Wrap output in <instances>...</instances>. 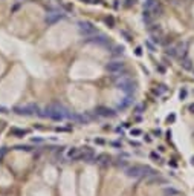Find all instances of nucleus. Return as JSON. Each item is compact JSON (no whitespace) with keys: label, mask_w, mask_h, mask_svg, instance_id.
Wrapping results in <instances>:
<instances>
[{"label":"nucleus","mask_w":194,"mask_h":196,"mask_svg":"<svg viewBox=\"0 0 194 196\" xmlns=\"http://www.w3.org/2000/svg\"><path fill=\"white\" fill-rule=\"evenodd\" d=\"M104 23L109 26V28H115V25H116V22H115V17L113 16H107L104 18Z\"/></svg>","instance_id":"12"},{"label":"nucleus","mask_w":194,"mask_h":196,"mask_svg":"<svg viewBox=\"0 0 194 196\" xmlns=\"http://www.w3.org/2000/svg\"><path fill=\"white\" fill-rule=\"evenodd\" d=\"M9 133H11V135H16V136H25L28 132H26V130H21V129H11V130H9Z\"/></svg>","instance_id":"13"},{"label":"nucleus","mask_w":194,"mask_h":196,"mask_svg":"<svg viewBox=\"0 0 194 196\" xmlns=\"http://www.w3.org/2000/svg\"><path fill=\"white\" fill-rule=\"evenodd\" d=\"M80 2H83V3H92V0H80Z\"/></svg>","instance_id":"28"},{"label":"nucleus","mask_w":194,"mask_h":196,"mask_svg":"<svg viewBox=\"0 0 194 196\" xmlns=\"http://www.w3.org/2000/svg\"><path fill=\"white\" fill-rule=\"evenodd\" d=\"M135 54H136L138 57H141V55H142V48H141V46H138V48L135 49Z\"/></svg>","instance_id":"22"},{"label":"nucleus","mask_w":194,"mask_h":196,"mask_svg":"<svg viewBox=\"0 0 194 196\" xmlns=\"http://www.w3.org/2000/svg\"><path fill=\"white\" fill-rule=\"evenodd\" d=\"M180 65L183 66L185 69H188V71H191V69H193V66H191V61H190V60H186V58H183Z\"/></svg>","instance_id":"16"},{"label":"nucleus","mask_w":194,"mask_h":196,"mask_svg":"<svg viewBox=\"0 0 194 196\" xmlns=\"http://www.w3.org/2000/svg\"><path fill=\"white\" fill-rule=\"evenodd\" d=\"M112 54H113L115 57H119V55H122V54H124V46H115L113 51H112Z\"/></svg>","instance_id":"14"},{"label":"nucleus","mask_w":194,"mask_h":196,"mask_svg":"<svg viewBox=\"0 0 194 196\" xmlns=\"http://www.w3.org/2000/svg\"><path fill=\"white\" fill-rule=\"evenodd\" d=\"M86 41L87 43H96V45H101V46H106V45H109L110 41H109V38L104 35V34H92V35H89V37H86Z\"/></svg>","instance_id":"6"},{"label":"nucleus","mask_w":194,"mask_h":196,"mask_svg":"<svg viewBox=\"0 0 194 196\" xmlns=\"http://www.w3.org/2000/svg\"><path fill=\"white\" fill-rule=\"evenodd\" d=\"M121 35H122V37H125V40H131V35H130L129 32H127V31H121Z\"/></svg>","instance_id":"19"},{"label":"nucleus","mask_w":194,"mask_h":196,"mask_svg":"<svg viewBox=\"0 0 194 196\" xmlns=\"http://www.w3.org/2000/svg\"><path fill=\"white\" fill-rule=\"evenodd\" d=\"M186 43L183 41V43H179L177 46H176V52H177V57H185L186 55Z\"/></svg>","instance_id":"10"},{"label":"nucleus","mask_w":194,"mask_h":196,"mask_svg":"<svg viewBox=\"0 0 194 196\" xmlns=\"http://www.w3.org/2000/svg\"><path fill=\"white\" fill-rule=\"evenodd\" d=\"M96 115L99 116H115L116 112H115L113 109H109V107H96Z\"/></svg>","instance_id":"9"},{"label":"nucleus","mask_w":194,"mask_h":196,"mask_svg":"<svg viewBox=\"0 0 194 196\" xmlns=\"http://www.w3.org/2000/svg\"><path fill=\"white\" fill-rule=\"evenodd\" d=\"M131 135H141V130L139 129H135V130H131Z\"/></svg>","instance_id":"24"},{"label":"nucleus","mask_w":194,"mask_h":196,"mask_svg":"<svg viewBox=\"0 0 194 196\" xmlns=\"http://www.w3.org/2000/svg\"><path fill=\"white\" fill-rule=\"evenodd\" d=\"M16 112H17L18 115H32V114H38V106H37V104H28V106L16 107Z\"/></svg>","instance_id":"7"},{"label":"nucleus","mask_w":194,"mask_h":196,"mask_svg":"<svg viewBox=\"0 0 194 196\" xmlns=\"http://www.w3.org/2000/svg\"><path fill=\"white\" fill-rule=\"evenodd\" d=\"M21 3H23V2H18V3H17V5H14V8H12V9H11V14H14V12H16L17 9H18V8H20V6H21Z\"/></svg>","instance_id":"20"},{"label":"nucleus","mask_w":194,"mask_h":196,"mask_svg":"<svg viewBox=\"0 0 194 196\" xmlns=\"http://www.w3.org/2000/svg\"><path fill=\"white\" fill-rule=\"evenodd\" d=\"M78 31H80L81 35H84V37H89V35H92V34L98 32L96 28H95V25L92 23V22H78Z\"/></svg>","instance_id":"5"},{"label":"nucleus","mask_w":194,"mask_h":196,"mask_svg":"<svg viewBox=\"0 0 194 196\" xmlns=\"http://www.w3.org/2000/svg\"><path fill=\"white\" fill-rule=\"evenodd\" d=\"M191 164H194V158H193V159H191Z\"/></svg>","instance_id":"29"},{"label":"nucleus","mask_w":194,"mask_h":196,"mask_svg":"<svg viewBox=\"0 0 194 196\" xmlns=\"http://www.w3.org/2000/svg\"><path fill=\"white\" fill-rule=\"evenodd\" d=\"M145 46H147L148 49H150L151 52H154V51H156V46H154V45H153L151 41H145Z\"/></svg>","instance_id":"17"},{"label":"nucleus","mask_w":194,"mask_h":196,"mask_svg":"<svg viewBox=\"0 0 194 196\" xmlns=\"http://www.w3.org/2000/svg\"><path fill=\"white\" fill-rule=\"evenodd\" d=\"M136 110H138V114H141V112L144 110V107H142V106H138V107H136Z\"/></svg>","instance_id":"25"},{"label":"nucleus","mask_w":194,"mask_h":196,"mask_svg":"<svg viewBox=\"0 0 194 196\" xmlns=\"http://www.w3.org/2000/svg\"><path fill=\"white\" fill-rule=\"evenodd\" d=\"M16 2H23V0H16Z\"/></svg>","instance_id":"30"},{"label":"nucleus","mask_w":194,"mask_h":196,"mask_svg":"<svg viewBox=\"0 0 194 196\" xmlns=\"http://www.w3.org/2000/svg\"><path fill=\"white\" fill-rule=\"evenodd\" d=\"M116 86H118V89H121V90H122V92H125L127 95L135 94V90H136V84L131 81L129 77H125V75L116 80Z\"/></svg>","instance_id":"3"},{"label":"nucleus","mask_w":194,"mask_h":196,"mask_svg":"<svg viewBox=\"0 0 194 196\" xmlns=\"http://www.w3.org/2000/svg\"><path fill=\"white\" fill-rule=\"evenodd\" d=\"M80 150L78 149H70L69 152H67V158H70V159H78L80 158Z\"/></svg>","instance_id":"11"},{"label":"nucleus","mask_w":194,"mask_h":196,"mask_svg":"<svg viewBox=\"0 0 194 196\" xmlns=\"http://www.w3.org/2000/svg\"><path fill=\"white\" fill-rule=\"evenodd\" d=\"M115 8H119V0H115Z\"/></svg>","instance_id":"26"},{"label":"nucleus","mask_w":194,"mask_h":196,"mask_svg":"<svg viewBox=\"0 0 194 196\" xmlns=\"http://www.w3.org/2000/svg\"><path fill=\"white\" fill-rule=\"evenodd\" d=\"M125 173L130 178H141V176H150V175H154V170L150 169V167H144V165H133L125 169Z\"/></svg>","instance_id":"2"},{"label":"nucleus","mask_w":194,"mask_h":196,"mask_svg":"<svg viewBox=\"0 0 194 196\" xmlns=\"http://www.w3.org/2000/svg\"><path fill=\"white\" fill-rule=\"evenodd\" d=\"M46 12H48V16H46V23L48 25H52V23H55V22H58V20H61V18H64L66 14L63 11H60V9H55V8H46Z\"/></svg>","instance_id":"4"},{"label":"nucleus","mask_w":194,"mask_h":196,"mask_svg":"<svg viewBox=\"0 0 194 196\" xmlns=\"http://www.w3.org/2000/svg\"><path fill=\"white\" fill-rule=\"evenodd\" d=\"M179 97H180V100H185L186 98V89H182L180 94H179Z\"/></svg>","instance_id":"21"},{"label":"nucleus","mask_w":194,"mask_h":196,"mask_svg":"<svg viewBox=\"0 0 194 196\" xmlns=\"http://www.w3.org/2000/svg\"><path fill=\"white\" fill-rule=\"evenodd\" d=\"M136 2H138V0H125V3H124V5H125V8H130V6H133Z\"/></svg>","instance_id":"18"},{"label":"nucleus","mask_w":194,"mask_h":196,"mask_svg":"<svg viewBox=\"0 0 194 196\" xmlns=\"http://www.w3.org/2000/svg\"><path fill=\"white\" fill-rule=\"evenodd\" d=\"M150 156H151V158H153L154 161H159V159H161V158H159V155H156V153H151Z\"/></svg>","instance_id":"23"},{"label":"nucleus","mask_w":194,"mask_h":196,"mask_svg":"<svg viewBox=\"0 0 194 196\" xmlns=\"http://www.w3.org/2000/svg\"><path fill=\"white\" fill-rule=\"evenodd\" d=\"M156 3H159V0H145V3H144V9H151Z\"/></svg>","instance_id":"15"},{"label":"nucleus","mask_w":194,"mask_h":196,"mask_svg":"<svg viewBox=\"0 0 194 196\" xmlns=\"http://www.w3.org/2000/svg\"><path fill=\"white\" fill-rule=\"evenodd\" d=\"M106 69L110 72V74H121V71L124 69V63L122 61H118V60H113V61H110V63H107L106 65Z\"/></svg>","instance_id":"8"},{"label":"nucleus","mask_w":194,"mask_h":196,"mask_svg":"<svg viewBox=\"0 0 194 196\" xmlns=\"http://www.w3.org/2000/svg\"><path fill=\"white\" fill-rule=\"evenodd\" d=\"M188 109H190L191 112H194V104H190V107H188Z\"/></svg>","instance_id":"27"},{"label":"nucleus","mask_w":194,"mask_h":196,"mask_svg":"<svg viewBox=\"0 0 194 196\" xmlns=\"http://www.w3.org/2000/svg\"><path fill=\"white\" fill-rule=\"evenodd\" d=\"M44 112H46L44 114L46 116L55 120V121H61V120H66V118H75L73 115L70 114V110L67 107H64L63 104H60V103L49 104L48 107L44 109Z\"/></svg>","instance_id":"1"}]
</instances>
